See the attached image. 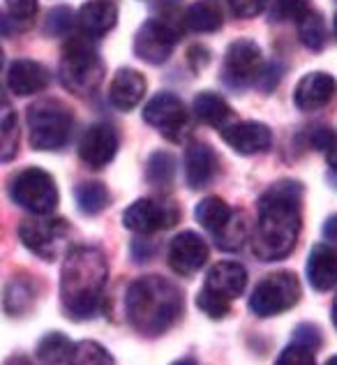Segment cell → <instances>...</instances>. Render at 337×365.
<instances>
[{"label":"cell","mask_w":337,"mask_h":365,"mask_svg":"<svg viewBox=\"0 0 337 365\" xmlns=\"http://www.w3.org/2000/svg\"><path fill=\"white\" fill-rule=\"evenodd\" d=\"M303 185L296 180H277L259 199L252 252L261 262H280L294 252L303 229Z\"/></svg>","instance_id":"6da1fadb"},{"label":"cell","mask_w":337,"mask_h":365,"mask_svg":"<svg viewBox=\"0 0 337 365\" xmlns=\"http://www.w3.org/2000/svg\"><path fill=\"white\" fill-rule=\"evenodd\" d=\"M107 282V255L95 245L72 247L61 271V301L70 319H90L98 312Z\"/></svg>","instance_id":"7a4b0ae2"},{"label":"cell","mask_w":337,"mask_h":365,"mask_svg":"<svg viewBox=\"0 0 337 365\" xmlns=\"http://www.w3.org/2000/svg\"><path fill=\"white\" fill-rule=\"evenodd\" d=\"M125 310L134 331L146 338H157L180 319L185 301L173 282L160 275H148L130 284Z\"/></svg>","instance_id":"3957f363"},{"label":"cell","mask_w":337,"mask_h":365,"mask_svg":"<svg viewBox=\"0 0 337 365\" xmlns=\"http://www.w3.org/2000/svg\"><path fill=\"white\" fill-rule=\"evenodd\" d=\"M58 74H61L65 88L74 95H81V98L100 88L104 65L98 49L88 42V37H72L65 44Z\"/></svg>","instance_id":"277c9868"},{"label":"cell","mask_w":337,"mask_h":365,"mask_svg":"<svg viewBox=\"0 0 337 365\" xmlns=\"http://www.w3.org/2000/svg\"><path fill=\"white\" fill-rule=\"evenodd\" d=\"M28 132L35 150L63 148L72 132V113L58 100H37L28 107Z\"/></svg>","instance_id":"5b68a950"},{"label":"cell","mask_w":337,"mask_h":365,"mask_svg":"<svg viewBox=\"0 0 337 365\" xmlns=\"http://www.w3.org/2000/svg\"><path fill=\"white\" fill-rule=\"evenodd\" d=\"M298 299H301L298 275L291 271H275L256 284L252 299H249V310L266 319V317H277L291 310Z\"/></svg>","instance_id":"8992f818"},{"label":"cell","mask_w":337,"mask_h":365,"mask_svg":"<svg viewBox=\"0 0 337 365\" xmlns=\"http://www.w3.org/2000/svg\"><path fill=\"white\" fill-rule=\"evenodd\" d=\"M19 238L21 243L44 262H53L70 243V225L63 217L40 215L33 220H24L19 227Z\"/></svg>","instance_id":"52a82bcc"},{"label":"cell","mask_w":337,"mask_h":365,"mask_svg":"<svg viewBox=\"0 0 337 365\" xmlns=\"http://www.w3.org/2000/svg\"><path fill=\"white\" fill-rule=\"evenodd\" d=\"M12 199L35 215H49L58 206L56 180L40 167H28L12 180Z\"/></svg>","instance_id":"ba28073f"},{"label":"cell","mask_w":337,"mask_h":365,"mask_svg":"<svg viewBox=\"0 0 337 365\" xmlns=\"http://www.w3.org/2000/svg\"><path fill=\"white\" fill-rule=\"evenodd\" d=\"M264 72V56L252 40H236L229 44L222 63V81L234 91H245L259 81Z\"/></svg>","instance_id":"9c48e42d"},{"label":"cell","mask_w":337,"mask_h":365,"mask_svg":"<svg viewBox=\"0 0 337 365\" xmlns=\"http://www.w3.org/2000/svg\"><path fill=\"white\" fill-rule=\"evenodd\" d=\"M178 40H180V31L173 26V21H167V19H148L137 31V37H134V53L143 63L162 65L171 58Z\"/></svg>","instance_id":"30bf717a"},{"label":"cell","mask_w":337,"mask_h":365,"mask_svg":"<svg viewBox=\"0 0 337 365\" xmlns=\"http://www.w3.org/2000/svg\"><path fill=\"white\" fill-rule=\"evenodd\" d=\"M180 210L173 201L160 199H137L128 210L123 213V225L134 234L148 236L160 229H169L178 222Z\"/></svg>","instance_id":"8fae6325"},{"label":"cell","mask_w":337,"mask_h":365,"mask_svg":"<svg viewBox=\"0 0 337 365\" xmlns=\"http://www.w3.org/2000/svg\"><path fill=\"white\" fill-rule=\"evenodd\" d=\"M143 120L171 141H180L187 130L185 104L173 93H157L155 98H150L143 109Z\"/></svg>","instance_id":"7c38bea8"},{"label":"cell","mask_w":337,"mask_h":365,"mask_svg":"<svg viewBox=\"0 0 337 365\" xmlns=\"http://www.w3.org/2000/svg\"><path fill=\"white\" fill-rule=\"evenodd\" d=\"M118 153V134L107 123L90 125L79 141V155L90 169H104Z\"/></svg>","instance_id":"4fadbf2b"},{"label":"cell","mask_w":337,"mask_h":365,"mask_svg":"<svg viewBox=\"0 0 337 365\" xmlns=\"http://www.w3.org/2000/svg\"><path fill=\"white\" fill-rule=\"evenodd\" d=\"M208 243L197 232H182L169 245V266L178 275H195L208 262Z\"/></svg>","instance_id":"5bb4252c"},{"label":"cell","mask_w":337,"mask_h":365,"mask_svg":"<svg viewBox=\"0 0 337 365\" xmlns=\"http://www.w3.org/2000/svg\"><path fill=\"white\" fill-rule=\"evenodd\" d=\"M219 132H222V139L227 141V146L234 148L238 155H256V153L268 150L273 143L271 128L259 120L231 123Z\"/></svg>","instance_id":"9a60e30c"},{"label":"cell","mask_w":337,"mask_h":365,"mask_svg":"<svg viewBox=\"0 0 337 365\" xmlns=\"http://www.w3.org/2000/svg\"><path fill=\"white\" fill-rule=\"evenodd\" d=\"M51 83V72L42 63L31 58H19L7 70V88L16 98L42 93Z\"/></svg>","instance_id":"2e32d148"},{"label":"cell","mask_w":337,"mask_h":365,"mask_svg":"<svg viewBox=\"0 0 337 365\" xmlns=\"http://www.w3.org/2000/svg\"><path fill=\"white\" fill-rule=\"evenodd\" d=\"M217 174L215 150L204 141H190L185 150V182L190 190H204Z\"/></svg>","instance_id":"e0dca14e"},{"label":"cell","mask_w":337,"mask_h":365,"mask_svg":"<svg viewBox=\"0 0 337 365\" xmlns=\"http://www.w3.org/2000/svg\"><path fill=\"white\" fill-rule=\"evenodd\" d=\"M335 81L326 72H310L298 81L294 91V102L301 111H319L333 100Z\"/></svg>","instance_id":"ac0fdd59"},{"label":"cell","mask_w":337,"mask_h":365,"mask_svg":"<svg viewBox=\"0 0 337 365\" xmlns=\"http://www.w3.org/2000/svg\"><path fill=\"white\" fill-rule=\"evenodd\" d=\"M143 98H146V79L141 72L132 70V67H123L113 74L109 86V102L115 109L132 111Z\"/></svg>","instance_id":"d6986e66"},{"label":"cell","mask_w":337,"mask_h":365,"mask_svg":"<svg viewBox=\"0 0 337 365\" xmlns=\"http://www.w3.org/2000/svg\"><path fill=\"white\" fill-rule=\"evenodd\" d=\"M307 282L316 292H328L337 284V250L319 243L307 257Z\"/></svg>","instance_id":"ffe728a7"},{"label":"cell","mask_w":337,"mask_h":365,"mask_svg":"<svg viewBox=\"0 0 337 365\" xmlns=\"http://www.w3.org/2000/svg\"><path fill=\"white\" fill-rule=\"evenodd\" d=\"M79 28L85 37L107 35L118 21V7L109 0H90L79 9Z\"/></svg>","instance_id":"44dd1931"},{"label":"cell","mask_w":337,"mask_h":365,"mask_svg":"<svg viewBox=\"0 0 337 365\" xmlns=\"http://www.w3.org/2000/svg\"><path fill=\"white\" fill-rule=\"evenodd\" d=\"M206 284L210 289L219 292L227 299H238L247 287V271L238 262H219L208 271Z\"/></svg>","instance_id":"7402d4cb"},{"label":"cell","mask_w":337,"mask_h":365,"mask_svg":"<svg viewBox=\"0 0 337 365\" xmlns=\"http://www.w3.org/2000/svg\"><path fill=\"white\" fill-rule=\"evenodd\" d=\"M192 107H195L197 120L210 125L215 130H224L227 125H231V118H234V109L215 93H199Z\"/></svg>","instance_id":"603a6c76"},{"label":"cell","mask_w":337,"mask_h":365,"mask_svg":"<svg viewBox=\"0 0 337 365\" xmlns=\"http://www.w3.org/2000/svg\"><path fill=\"white\" fill-rule=\"evenodd\" d=\"M195 217H197V222L204 227V229L217 234L219 229H224L229 225V220L234 217V210L227 206L224 199H219V197H206V199H201L199 204H197Z\"/></svg>","instance_id":"cb8c5ba5"},{"label":"cell","mask_w":337,"mask_h":365,"mask_svg":"<svg viewBox=\"0 0 337 365\" xmlns=\"http://www.w3.org/2000/svg\"><path fill=\"white\" fill-rule=\"evenodd\" d=\"M185 26L195 33H215L222 28V12L208 0H197L185 9Z\"/></svg>","instance_id":"d4e9b609"},{"label":"cell","mask_w":337,"mask_h":365,"mask_svg":"<svg viewBox=\"0 0 337 365\" xmlns=\"http://www.w3.org/2000/svg\"><path fill=\"white\" fill-rule=\"evenodd\" d=\"M298 37H301L303 46L310 51H321L326 42H328V28H326V19L321 12L310 9L298 19Z\"/></svg>","instance_id":"484cf974"},{"label":"cell","mask_w":337,"mask_h":365,"mask_svg":"<svg viewBox=\"0 0 337 365\" xmlns=\"http://www.w3.org/2000/svg\"><path fill=\"white\" fill-rule=\"evenodd\" d=\"M74 349H76V344H72L63 333H49V335H44L40 344H37V361L74 363Z\"/></svg>","instance_id":"4316f807"},{"label":"cell","mask_w":337,"mask_h":365,"mask_svg":"<svg viewBox=\"0 0 337 365\" xmlns=\"http://www.w3.org/2000/svg\"><path fill=\"white\" fill-rule=\"evenodd\" d=\"M76 197V206L83 215H98L104 208L109 206V190L102 185V182H81L79 187L74 190Z\"/></svg>","instance_id":"83f0119b"},{"label":"cell","mask_w":337,"mask_h":365,"mask_svg":"<svg viewBox=\"0 0 337 365\" xmlns=\"http://www.w3.org/2000/svg\"><path fill=\"white\" fill-rule=\"evenodd\" d=\"M173 176H176V158L165 150L152 153L146 165V178L150 185L165 190L173 182Z\"/></svg>","instance_id":"f1b7e54d"},{"label":"cell","mask_w":337,"mask_h":365,"mask_svg":"<svg viewBox=\"0 0 337 365\" xmlns=\"http://www.w3.org/2000/svg\"><path fill=\"white\" fill-rule=\"evenodd\" d=\"M37 12V0H5V12H3V28L14 24L16 33L26 31L33 24Z\"/></svg>","instance_id":"f546056e"},{"label":"cell","mask_w":337,"mask_h":365,"mask_svg":"<svg viewBox=\"0 0 337 365\" xmlns=\"http://www.w3.org/2000/svg\"><path fill=\"white\" fill-rule=\"evenodd\" d=\"M247 238V225H245V217L243 215H236L229 220V225L224 229H219L215 234V241H217V247L222 250H229V252H234V250H240Z\"/></svg>","instance_id":"4dcf8cb0"},{"label":"cell","mask_w":337,"mask_h":365,"mask_svg":"<svg viewBox=\"0 0 337 365\" xmlns=\"http://www.w3.org/2000/svg\"><path fill=\"white\" fill-rule=\"evenodd\" d=\"M33 299H35V294L31 289V284H26L21 280H14L12 284L7 287V292H5V310L9 314H24L28 312L33 307Z\"/></svg>","instance_id":"1f68e13d"},{"label":"cell","mask_w":337,"mask_h":365,"mask_svg":"<svg viewBox=\"0 0 337 365\" xmlns=\"http://www.w3.org/2000/svg\"><path fill=\"white\" fill-rule=\"evenodd\" d=\"M197 307L210 319H222V317L231 310V299L222 296L219 292L210 289L208 284H204V289L197 294Z\"/></svg>","instance_id":"d6a6232c"},{"label":"cell","mask_w":337,"mask_h":365,"mask_svg":"<svg viewBox=\"0 0 337 365\" xmlns=\"http://www.w3.org/2000/svg\"><path fill=\"white\" fill-rule=\"evenodd\" d=\"M310 0H273L271 3V21H298L305 12H310Z\"/></svg>","instance_id":"836d02e7"},{"label":"cell","mask_w":337,"mask_h":365,"mask_svg":"<svg viewBox=\"0 0 337 365\" xmlns=\"http://www.w3.org/2000/svg\"><path fill=\"white\" fill-rule=\"evenodd\" d=\"M0 146H3V162H9L16 155L19 148V128H16V116L12 109L3 104V134H0Z\"/></svg>","instance_id":"e575fe53"},{"label":"cell","mask_w":337,"mask_h":365,"mask_svg":"<svg viewBox=\"0 0 337 365\" xmlns=\"http://www.w3.org/2000/svg\"><path fill=\"white\" fill-rule=\"evenodd\" d=\"M74 28V12L70 7H53L49 14H46V33L53 37H65L70 35Z\"/></svg>","instance_id":"d590c367"},{"label":"cell","mask_w":337,"mask_h":365,"mask_svg":"<svg viewBox=\"0 0 337 365\" xmlns=\"http://www.w3.org/2000/svg\"><path fill=\"white\" fill-rule=\"evenodd\" d=\"M74 363H113V356L102 344L83 340L74 349Z\"/></svg>","instance_id":"8d00e7d4"},{"label":"cell","mask_w":337,"mask_h":365,"mask_svg":"<svg viewBox=\"0 0 337 365\" xmlns=\"http://www.w3.org/2000/svg\"><path fill=\"white\" fill-rule=\"evenodd\" d=\"M314 349L305 347V344H289V347L277 356V363L280 365H314Z\"/></svg>","instance_id":"74e56055"},{"label":"cell","mask_w":337,"mask_h":365,"mask_svg":"<svg viewBox=\"0 0 337 365\" xmlns=\"http://www.w3.org/2000/svg\"><path fill=\"white\" fill-rule=\"evenodd\" d=\"M294 342L305 344V347L316 351L321 347V331L316 329L314 324H301V326H296V331H294Z\"/></svg>","instance_id":"f35d334b"},{"label":"cell","mask_w":337,"mask_h":365,"mask_svg":"<svg viewBox=\"0 0 337 365\" xmlns=\"http://www.w3.org/2000/svg\"><path fill=\"white\" fill-rule=\"evenodd\" d=\"M231 3V9H234V14L240 16V19H252L256 14H261L268 0H229Z\"/></svg>","instance_id":"ab89813d"},{"label":"cell","mask_w":337,"mask_h":365,"mask_svg":"<svg viewBox=\"0 0 337 365\" xmlns=\"http://www.w3.org/2000/svg\"><path fill=\"white\" fill-rule=\"evenodd\" d=\"M333 141H335V134L328 128H316L310 137L312 148H316V150H328L333 146Z\"/></svg>","instance_id":"60d3db41"},{"label":"cell","mask_w":337,"mask_h":365,"mask_svg":"<svg viewBox=\"0 0 337 365\" xmlns=\"http://www.w3.org/2000/svg\"><path fill=\"white\" fill-rule=\"evenodd\" d=\"M190 63L195 70H201V67L208 65V51L204 49V46H195V49H190Z\"/></svg>","instance_id":"b9f144b4"},{"label":"cell","mask_w":337,"mask_h":365,"mask_svg":"<svg viewBox=\"0 0 337 365\" xmlns=\"http://www.w3.org/2000/svg\"><path fill=\"white\" fill-rule=\"evenodd\" d=\"M323 238L331 245H337V213L326 220V225H323Z\"/></svg>","instance_id":"7bdbcfd3"},{"label":"cell","mask_w":337,"mask_h":365,"mask_svg":"<svg viewBox=\"0 0 337 365\" xmlns=\"http://www.w3.org/2000/svg\"><path fill=\"white\" fill-rule=\"evenodd\" d=\"M328 165H331L333 171H337V137L333 141V146L328 148Z\"/></svg>","instance_id":"ee69618b"},{"label":"cell","mask_w":337,"mask_h":365,"mask_svg":"<svg viewBox=\"0 0 337 365\" xmlns=\"http://www.w3.org/2000/svg\"><path fill=\"white\" fill-rule=\"evenodd\" d=\"M333 322L337 326V296H335V303H333Z\"/></svg>","instance_id":"f6af8a7d"},{"label":"cell","mask_w":337,"mask_h":365,"mask_svg":"<svg viewBox=\"0 0 337 365\" xmlns=\"http://www.w3.org/2000/svg\"><path fill=\"white\" fill-rule=\"evenodd\" d=\"M333 33H335V37H337V12H335V16H333Z\"/></svg>","instance_id":"bcb514c9"},{"label":"cell","mask_w":337,"mask_h":365,"mask_svg":"<svg viewBox=\"0 0 337 365\" xmlns=\"http://www.w3.org/2000/svg\"><path fill=\"white\" fill-rule=\"evenodd\" d=\"M328 363H331V365H335V363H337V356H333V359H331Z\"/></svg>","instance_id":"7dc6e473"}]
</instances>
